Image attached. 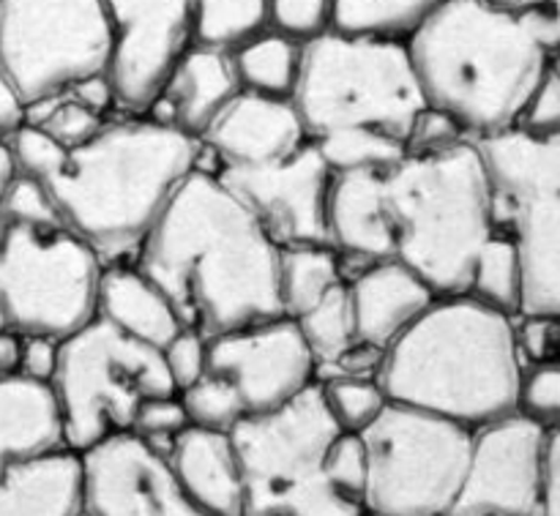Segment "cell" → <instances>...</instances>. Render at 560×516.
<instances>
[{
    "label": "cell",
    "mask_w": 560,
    "mask_h": 516,
    "mask_svg": "<svg viewBox=\"0 0 560 516\" xmlns=\"http://www.w3.org/2000/svg\"><path fill=\"white\" fill-rule=\"evenodd\" d=\"M25 120L27 124L42 126V129L47 131V134H52L66 151H74V148L93 140L109 118L91 113V109L82 107L74 96L63 93V96L58 98H49V102L27 107Z\"/></svg>",
    "instance_id": "obj_33"
},
{
    "label": "cell",
    "mask_w": 560,
    "mask_h": 516,
    "mask_svg": "<svg viewBox=\"0 0 560 516\" xmlns=\"http://www.w3.org/2000/svg\"><path fill=\"white\" fill-rule=\"evenodd\" d=\"M0 235H3V224H0ZM0 328H5L3 326V312H0Z\"/></svg>",
    "instance_id": "obj_52"
},
{
    "label": "cell",
    "mask_w": 560,
    "mask_h": 516,
    "mask_svg": "<svg viewBox=\"0 0 560 516\" xmlns=\"http://www.w3.org/2000/svg\"><path fill=\"white\" fill-rule=\"evenodd\" d=\"M320 388L339 432L361 435L366 426L375 424V419L388 404L381 383L366 380V377H334V380H323Z\"/></svg>",
    "instance_id": "obj_31"
},
{
    "label": "cell",
    "mask_w": 560,
    "mask_h": 516,
    "mask_svg": "<svg viewBox=\"0 0 560 516\" xmlns=\"http://www.w3.org/2000/svg\"><path fill=\"white\" fill-rule=\"evenodd\" d=\"M520 413L545 430L560 424V359L525 366L520 388Z\"/></svg>",
    "instance_id": "obj_38"
},
{
    "label": "cell",
    "mask_w": 560,
    "mask_h": 516,
    "mask_svg": "<svg viewBox=\"0 0 560 516\" xmlns=\"http://www.w3.org/2000/svg\"><path fill=\"white\" fill-rule=\"evenodd\" d=\"M115 27L118 107L145 115L170 71L202 47L233 49L271 25L268 0H104Z\"/></svg>",
    "instance_id": "obj_7"
},
{
    "label": "cell",
    "mask_w": 560,
    "mask_h": 516,
    "mask_svg": "<svg viewBox=\"0 0 560 516\" xmlns=\"http://www.w3.org/2000/svg\"><path fill=\"white\" fill-rule=\"evenodd\" d=\"M96 317L124 337L164 350L184 328L167 295L135 266V262H104L98 279Z\"/></svg>",
    "instance_id": "obj_23"
},
{
    "label": "cell",
    "mask_w": 560,
    "mask_h": 516,
    "mask_svg": "<svg viewBox=\"0 0 560 516\" xmlns=\"http://www.w3.org/2000/svg\"><path fill=\"white\" fill-rule=\"evenodd\" d=\"M241 93L230 49L202 47L186 55L148 107V118L200 140L213 118Z\"/></svg>",
    "instance_id": "obj_21"
},
{
    "label": "cell",
    "mask_w": 560,
    "mask_h": 516,
    "mask_svg": "<svg viewBox=\"0 0 560 516\" xmlns=\"http://www.w3.org/2000/svg\"><path fill=\"white\" fill-rule=\"evenodd\" d=\"M82 516H88V514H82Z\"/></svg>",
    "instance_id": "obj_54"
},
{
    "label": "cell",
    "mask_w": 560,
    "mask_h": 516,
    "mask_svg": "<svg viewBox=\"0 0 560 516\" xmlns=\"http://www.w3.org/2000/svg\"><path fill=\"white\" fill-rule=\"evenodd\" d=\"M361 437L370 454V512L448 516L468 473L474 430L388 402Z\"/></svg>",
    "instance_id": "obj_12"
},
{
    "label": "cell",
    "mask_w": 560,
    "mask_h": 516,
    "mask_svg": "<svg viewBox=\"0 0 560 516\" xmlns=\"http://www.w3.org/2000/svg\"><path fill=\"white\" fill-rule=\"evenodd\" d=\"M485 3H490V5H498V9L514 11V14H523V11L534 9V5L545 3V0H485Z\"/></svg>",
    "instance_id": "obj_50"
},
{
    "label": "cell",
    "mask_w": 560,
    "mask_h": 516,
    "mask_svg": "<svg viewBox=\"0 0 560 516\" xmlns=\"http://www.w3.org/2000/svg\"><path fill=\"white\" fill-rule=\"evenodd\" d=\"M167 465L206 516H246V484L230 432L189 426L175 437Z\"/></svg>",
    "instance_id": "obj_22"
},
{
    "label": "cell",
    "mask_w": 560,
    "mask_h": 516,
    "mask_svg": "<svg viewBox=\"0 0 560 516\" xmlns=\"http://www.w3.org/2000/svg\"><path fill=\"white\" fill-rule=\"evenodd\" d=\"M14 162H11V151H9V140H5V134H0V195L5 191V186H9V180L14 178Z\"/></svg>",
    "instance_id": "obj_49"
},
{
    "label": "cell",
    "mask_w": 560,
    "mask_h": 516,
    "mask_svg": "<svg viewBox=\"0 0 560 516\" xmlns=\"http://www.w3.org/2000/svg\"><path fill=\"white\" fill-rule=\"evenodd\" d=\"M293 107L310 142L375 140L408 153L430 107L405 38L334 27L304 36Z\"/></svg>",
    "instance_id": "obj_6"
},
{
    "label": "cell",
    "mask_w": 560,
    "mask_h": 516,
    "mask_svg": "<svg viewBox=\"0 0 560 516\" xmlns=\"http://www.w3.org/2000/svg\"><path fill=\"white\" fill-rule=\"evenodd\" d=\"M66 448L63 415L49 383L0 377V473Z\"/></svg>",
    "instance_id": "obj_24"
},
{
    "label": "cell",
    "mask_w": 560,
    "mask_h": 516,
    "mask_svg": "<svg viewBox=\"0 0 560 516\" xmlns=\"http://www.w3.org/2000/svg\"><path fill=\"white\" fill-rule=\"evenodd\" d=\"M0 224L16 227H63L52 195L42 180L14 173L0 195Z\"/></svg>",
    "instance_id": "obj_34"
},
{
    "label": "cell",
    "mask_w": 560,
    "mask_h": 516,
    "mask_svg": "<svg viewBox=\"0 0 560 516\" xmlns=\"http://www.w3.org/2000/svg\"><path fill=\"white\" fill-rule=\"evenodd\" d=\"M323 476L345 497L364 503L370 484V454L364 437L355 432H339L323 459Z\"/></svg>",
    "instance_id": "obj_35"
},
{
    "label": "cell",
    "mask_w": 560,
    "mask_h": 516,
    "mask_svg": "<svg viewBox=\"0 0 560 516\" xmlns=\"http://www.w3.org/2000/svg\"><path fill=\"white\" fill-rule=\"evenodd\" d=\"M60 361V342L49 337H22L20 344V370L16 375L31 377V380L49 383L58 372Z\"/></svg>",
    "instance_id": "obj_43"
},
{
    "label": "cell",
    "mask_w": 560,
    "mask_h": 516,
    "mask_svg": "<svg viewBox=\"0 0 560 516\" xmlns=\"http://www.w3.org/2000/svg\"><path fill=\"white\" fill-rule=\"evenodd\" d=\"M517 129L534 137H560V74L552 63L520 115Z\"/></svg>",
    "instance_id": "obj_40"
},
{
    "label": "cell",
    "mask_w": 560,
    "mask_h": 516,
    "mask_svg": "<svg viewBox=\"0 0 560 516\" xmlns=\"http://www.w3.org/2000/svg\"><path fill=\"white\" fill-rule=\"evenodd\" d=\"M178 397L189 415V424L200 426V430L233 432L235 424L246 419V408L238 391L224 377L211 375V372L200 377L195 386L184 388Z\"/></svg>",
    "instance_id": "obj_32"
},
{
    "label": "cell",
    "mask_w": 560,
    "mask_h": 516,
    "mask_svg": "<svg viewBox=\"0 0 560 516\" xmlns=\"http://www.w3.org/2000/svg\"><path fill=\"white\" fill-rule=\"evenodd\" d=\"M25 120V107L16 102V96L11 93L9 82H5L3 69H0V134L9 137L16 126Z\"/></svg>",
    "instance_id": "obj_47"
},
{
    "label": "cell",
    "mask_w": 560,
    "mask_h": 516,
    "mask_svg": "<svg viewBox=\"0 0 560 516\" xmlns=\"http://www.w3.org/2000/svg\"><path fill=\"white\" fill-rule=\"evenodd\" d=\"M52 391L63 415L66 448L77 454L129 432L145 399L178 394L162 350L124 337L98 317L60 342Z\"/></svg>",
    "instance_id": "obj_8"
},
{
    "label": "cell",
    "mask_w": 560,
    "mask_h": 516,
    "mask_svg": "<svg viewBox=\"0 0 560 516\" xmlns=\"http://www.w3.org/2000/svg\"><path fill=\"white\" fill-rule=\"evenodd\" d=\"M295 322H299L306 348L312 350V359H315L317 364V375H320L323 370H328L331 364H337V361L359 342L348 282L337 284L326 298L317 301V304L312 306V309H306L301 317H295Z\"/></svg>",
    "instance_id": "obj_29"
},
{
    "label": "cell",
    "mask_w": 560,
    "mask_h": 516,
    "mask_svg": "<svg viewBox=\"0 0 560 516\" xmlns=\"http://www.w3.org/2000/svg\"><path fill=\"white\" fill-rule=\"evenodd\" d=\"M342 282H348L345 262L328 244L279 249V298L284 317H301Z\"/></svg>",
    "instance_id": "obj_27"
},
{
    "label": "cell",
    "mask_w": 560,
    "mask_h": 516,
    "mask_svg": "<svg viewBox=\"0 0 560 516\" xmlns=\"http://www.w3.org/2000/svg\"><path fill=\"white\" fill-rule=\"evenodd\" d=\"M88 516H206L186 497L167 459L135 432L80 454Z\"/></svg>",
    "instance_id": "obj_17"
},
{
    "label": "cell",
    "mask_w": 560,
    "mask_h": 516,
    "mask_svg": "<svg viewBox=\"0 0 560 516\" xmlns=\"http://www.w3.org/2000/svg\"><path fill=\"white\" fill-rule=\"evenodd\" d=\"M427 104L468 140L517 129L552 58L514 11L441 0L405 38Z\"/></svg>",
    "instance_id": "obj_4"
},
{
    "label": "cell",
    "mask_w": 560,
    "mask_h": 516,
    "mask_svg": "<svg viewBox=\"0 0 560 516\" xmlns=\"http://www.w3.org/2000/svg\"><path fill=\"white\" fill-rule=\"evenodd\" d=\"M69 96H74L82 107L102 115V118H115V109H120L118 98H115V87L113 82H109V74H98V77H91V80H82L80 85L71 87Z\"/></svg>",
    "instance_id": "obj_46"
},
{
    "label": "cell",
    "mask_w": 560,
    "mask_h": 516,
    "mask_svg": "<svg viewBox=\"0 0 560 516\" xmlns=\"http://www.w3.org/2000/svg\"><path fill=\"white\" fill-rule=\"evenodd\" d=\"M208 372L238 391L246 415L284 408L317 383V364L293 317H273L211 337Z\"/></svg>",
    "instance_id": "obj_14"
},
{
    "label": "cell",
    "mask_w": 560,
    "mask_h": 516,
    "mask_svg": "<svg viewBox=\"0 0 560 516\" xmlns=\"http://www.w3.org/2000/svg\"><path fill=\"white\" fill-rule=\"evenodd\" d=\"M113 55L104 0H0V69L25 109L109 74Z\"/></svg>",
    "instance_id": "obj_10"
},
{
    "label": "cell",
    "mask_w": 560,
    "mask_h": 516,
    "mask_svg": "<svg viewBox=\"0 0 560 516\" xmlns=\"http://www.w3.org/2000/svg\"><path fill=\"white\" fill-rule=\"evenodd\" d=\"M441 0H328L334 31L408 38Z\"/></svg>",
    "instance_id": "obj_28"
},
{
    "label": "cell",
    "mask_w": 560,
    "mask_h": 516,
    "mask_svg": "<svg viewBox=\"0 0 560 516\" xmlns=\"http://www.w3.org/2000/svg\"><path fill=\"white\" fill-rule=\"evenodd\" d=\"M20 333L0 328V377L16 375V370H20Z\"/></svg>",
    "instance_id": "obj_48"
},
{
    "label": "cell",
    "mask_w": 560,
    "mask_h": 516,
    "mask_svg": "<svg viewBox=\"0 0 560 516\" xmlns=\"http://www.w3.org/2000/svg\"><path fill=\"white\" fill-rule=\"evenodd\" d=\"M525 366L517 317L468 293L438 295L386 348L377 383L388 402L479 430L520 413Z\"/></svg>",
    "instance_id": "obj_2"
},
{
    "label": "cell",
    "mask_w": 560,
    "mask_h": 516,
    "mask_svg": "<svg viewBox=\"0 0 560 516\" xmlns=\"http://www.w3.org/2000/svg\"><path fill=\"white\" fill-rule=\"evenodd\" d=\"M361 516H381V514H375V512H370V508H366V512L361 514Z\"/></svg>",
    "instance_id": "obj_53"
},
{
    "label": "cell",
    "mask_w": 560,
    "mask_h": 516,
    "mask_svg": "<svg viewBox=\"0 0 560 516\" xmlns=\"http://www.w3.org/2000/svg\"><path fill=\"white\" fill-rule=\"evenodd\" d=\"M271 25L295 36H312L328 25V0H268Z\"/></svg>",
    "instance_id": "obj_42"
},
{
    "label": "cell",
    "mask_w": 560,
    "mask_h": 516,
    "mask_svg": "<svg viewBox=\"0 0 560 516\" xmlns=\"http://www.w3.org/2000/svg\"><path fill=\"white\" fill-rule=\"evenodd\" d=\"M135 266L206 339L284 317L279 246L206 164L178 186Z\"/></svg>",
    "instance_id": "obj_1"
},
{
    "label": "cell",
    "mask_w": 560,
    "mask_h": 516,
    "mask_svg": "<svg viewBox=\"0 0 560 516\" xmlns=\"http://www.w3.org/2000/svg\"><path fill=\"white\" fill-rule=\"evenodd\" d=\"M348 293L359 342L381 350L392 348L438 298L430 284L399 260L370 262L350 273Z\"/></svg>",
    "instance_id": "obj_19"
},
{
    "label": "cell",
    "mask_w": 560,
    "mask_h": 516,
    "mask_svg": "<svg viewBox=\"0 0 560 516\" xmlns=\"http://www.w3.org/2000/svg\"><path fill=\"white\" fill-rule=\"evenodd\" d=\"M5 140H9L11 162H14L16 173L31 175L36 180H47L49 175L58 173L69 156V151L52 134H47L42 126L27 124V120H22Z\"/></svg>",
    "instance_id": "obj_36"
},
{
    "label": "cell",
    "mask_w": 560,
    "mask_h": 516,
    "mask_svg": "<svg viewBox=\"0 0 560 516\" xmlns=\"http://www.w3.org/2000/svg\"><path fill=\"white\" fill-rule=\"evenodd\" d=\"M162 359L173 377L175 391L180 394L208 375V339L191 328H180L162 350Z\"/></svg>",
    "instance_id": "obj_39"
},
{
    "label": "cell",
    "mask_w": 560,
    "mask_h": 516,
    "mask_svg": "<svg viewBox=\"0 0 560 516\" xmlns=\"http://www.w3.org/2000/svg\"><path fill=\"white\" fill-rule=\"evenodd\" d=\"M200 140L148 115L109 118L47 180L63 227L104 262L137 255L178 186L202 167Z\"/></svg>",
    "instance_id": "obj_3"
},
{
    "label": "cell",
    "mask_w": 560,
    "mask_h": 516,
    "mask_svg": "<svg viewBox=\"0 0 560 516\" xmlns=\"http://www.w3.org/2000/svg\"><path fill=\"white\" fill-rule=\"evenodd\" d=\"M545 432L523 413L474 430L468 473L448 516H536Z\"/></svg>",
    "instance_id": "obj_16"
},
{
    "label": "cell",
    "mask_w": 560,
    "mask_h": 516,
    "mask_svg": "<svg viewBox=\"0 0 560 516\" xmlns=\"http://www.w3.org/2000/svg\"><path fill=\"white\" fill-rule=\"evenodd\" d=\"M517 344L525 364L560 359V317L550 315H520Z\"/></svg>",
    "instance_id": "obj_41"
},
{
    "label": "cell",
    "mask_w": 560,
    "mask_h": 516,
    "mask_svg": "<svg viewBox=\"0 0 560 516\" xmlns=\"http://www.w3.org/2000/svg\"><path fill=\"white\" fill-rule=\"evenodd\" d=\"M468 295L503 315L520 317L523 312V268L512 238L501 230H495L476 260Z\"/></svg>",
    "instance_id": "obj_30"
},
{
    "label": "cell",
    "mask_w": 560,
    "mask_h": 516,
    "mask_svg": "<svg viewBox=\"0 0 560 516\" xmlns=\"http://www.w3.org/2000/svg\"><path fill=\"white\" fill-rule=\"evenodd\" d=\"M301 47L304 38L284 27L266 25L230 49L241 91L262 93V96H293L301 69Z\"/></svg>",
    "instance_id": "obj_26"
},
{
    "label": "cell",
    "mask_w": 560,
    "mask_h": 516,
    "mask_svg": "<svg viewBox=\"0 0 560 516\" xmlns=\"http://www.w3.org/2000/svg\"><path fill=\"white\" fill-rule=\"evenodd\" d=\"M337 435L320 383L284 408L241 419L230 437L244 473L246 516H290L331 486L323 459Z\"/></svg>",
    "instance_id": "obj_13"
},
{
    "label": "cell",
    "mask_w": 560,
    "mask_h": 516,
    "mask_svg": "<svg viewBox=\"0 0 560 516\" xmlns=\"http://www.w3.org/2000/svg\"><path fill=\"white\" fill-rule=\"evenodd\" d=\"M552 66H556L558 74H560V55H556V58H552Z\"/></svg>",
    "instance_id": "obj_51"
},
{
    "label": "cell",
    "mask_w": 560,
    "mask_h": 516,
    "mask_svg": "<svg viewBox=\"0 0 560 516\" xmlns=\"http://www.w3.org/2000/svg\"><path fill=\"white\" fill-rule=\"evenodd\" d=\"M394 260L435 295L468 293L479 255L495 235V208L476 140L410 151L383 169Z\"/></svg>",
    "instance_id": "obj_5"
},
{
    "label": "cell",
    "mask_w": 560,
    "mask_h": 516,
    "mask_svg": "<svg viewBox=\"0 0 560 516\" xmlns=\"http://www.w3.org/2000/svg\"><path fill=\"white\" fill-rule=\"evenodd\" d=\"M520 16L550 58L560 55V0H545Z\"/></svg>",
    "instance_id": "obj_45"
},
{
    "label": "cell",
    "mask_w": 560,
    "mask_h": 516,
    "mask_svg": "<svg viewBox=\"0 0 560 516\" xmlns=\"http://www.w3.org/2000/svg\"><path fill=\"white\" fill-rule=\"evenodd\" d=\"M328 246L342 262H359V268L394 260L383 169L334 173L328 195Z\"/></svg>",
    "instance_id": "obj_20"
},
{
    "label": "cell",
    "mask_w": 560,
    "mask_h": 516,
    "mask_svg": "<svg viewBox=\"0 0 560 516\" xmlns=\"http://www.w3.org/2000/svg\"><path fill=\"white\" fill-rule=\"evenodd\" d=\"M85 473L69 448L11 465L0 473V516H82Z\"/></svg>",
    "instance_id": "obj_25"
},
{
    "label": "cell",
    "mask_w": 560,
    "mask_h": 516,
    "mask_svg": "<svg viewBox=\"0 0 560 516\" xmlns=\"http://www.w3.org/2000/svg\"><path fill=\"white\" fill-rule=\"evenodd\" d=\"M479 142L492 186L495 227L523 268V312L560 317V137L520 129Z\"/></svg>",
    "instance_id": "obj_9"
},
{
    "label": "cell",
    "mask_w": 560,
    "mask_h": 516,
    "mask_svg": "<svg viewBox=\"0 0 560 516\" xmlns=\"http://www.w3.org/2000/svg\"><path fill=\"white\" fill-rule=\"evenodd\" d=\"M536 516H560V424L545 432L541 454V495Z\"/></svg>",
    "instance_id": "obj_44"
},
{
    "label": "cell",
    "mask_w": 560,
    "mask_h": 516,
    "mask_svg": "<svg viewBox=\"0 0 560 516\" xmlns=\"http://www.w3.org/2000/svg\"><path fill=\"white\" fill-rule=\"evenodd\" d=\"M213 173L249 208L279 249L328 244V195L334 169L312 142L268 167Z\"/></svg>",
    "instance_id": "obj_15"
},
{
    "label": "cell",
    "mask_w": 560,
    "mask_h": 516,
    "mask_svg": "<svg viewBox=\"0 0 560 516\" xmlns=\"http://www.w3.org/2000/svg\"><path fill=\"white\" fill-rule=\"evenodd\" d=\"M189 415H186L184 402L180 397H156V399H145L137 408L135 421H131V430L137 437L148 443L156 454H162L167 459L170 448H173L175 437L180 435L184 430H189Z\"/></svg>",
    "instance_id": "obj_37"
},
{
    "label": "cell",
    "mask_w": 560,
    "mask_h": 516,
    "mask_svg": "<svg viewBox=\"0 0 560 516\" xmlns=\"http://www.w3.org/2000/svg\"><path fill=\"white\" fill-rule=\"evenodd\" d=\"M104 260L69 227H16L0 235V312L20 337L69 339L96 320Z\"/></svg>",
    "instance_id": "obj_11"
},
{
    "label": "cell",
    "mask_w": 560,
    "mask_h": 516,
    "mask_svg": "<svg viewBox=\"0 0 560 516\" xmlns=\"http://www.w3.org/2000/svg\"><path fill=\"white\" fill-rule=\"evenodd\" d=\"M310 142L290 98L241 91L200 134L206 167L252 169L284 162Z\"/></svg>",
    "instance_id": "obj_18"
}]
</instances>
